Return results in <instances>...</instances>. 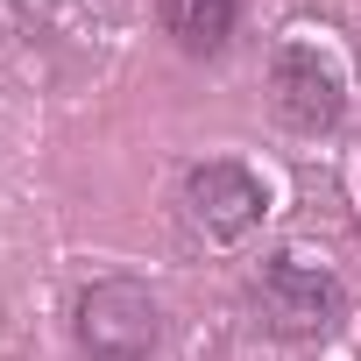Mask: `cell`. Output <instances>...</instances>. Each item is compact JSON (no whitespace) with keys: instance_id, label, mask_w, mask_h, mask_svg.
Wrapping results in <instances>:
<instances>
[{"instance_id":"cell-3","label":"cell","mask_w":361,"mask_h":361,"mask_svg":"<svg viewBox=\"0 0 361 361\" xmlns=\"http://www.w3.org/2000/svg\"><path fill=\"white\" fill-rule=\"evenodd\" d=\"M269 106H276L283 128L326 135V128H340V114H347V85H340V71H333L312 43H283V50L269 57Z\"/></svg>"},{"instance_id":"cell-1","label":"cell","mask_w":361,"mask_h":361,"mask_svg":"<svg viewBox=\"0 0 361 361\" xmlns=\"http://www.w3.org/2000/svg\"><path fill=\"white\" fill-rule=\"evenodd\" d=\"M71 333H78L85 361H149L163 347V305L135 276H99L78 290Z\"/></svg>"},{"instance_id":"cell-2","label":"cell","mask_w":361,"mask_h":361,"mask_svg":"<svg viewBox=\"0 0 361 361\" xmlns=\"http://www.w3.org/2000/svg\"><path fill=\"white\" fill-rule=\"evenodd\" d=\"M340 305H347V290H340L326 269L290 262V255L262 262L255 283H248V312H255V326L276 333V340H312V333H326V326L340 319Z\"/></svg>"},{"instance_id":"cell-4","label":"cell","mask_w":361,"mask_h":361,"mask_svg":"<svg viewBox=\"0 0 361 361\" xmlns=\"http://www.w3.org/2000/svg\"><path fill=\"white\" fill-rule=\"evenodd\" d=\"M262 206H269V192H262V177L248 170V163H199L192 177H185V213H192V227L206 234V241H241V234H255L262 227Z\"/></svg>"},{"instance_id":"cell-5","label":"cell","mask_w":361,"mask_h":361,"mask_svg":"<svg viewBox=\"0 0 361 361\" xmlns=\"http://www.w3.org/2000/svg\"><path fill=\"white\" fill-rule=\"evenodd\" d=\"M234 8H241V0H156L163 29L177 36V50H192V57H220L227 50Z\"/></svg>"}]
</instances>
